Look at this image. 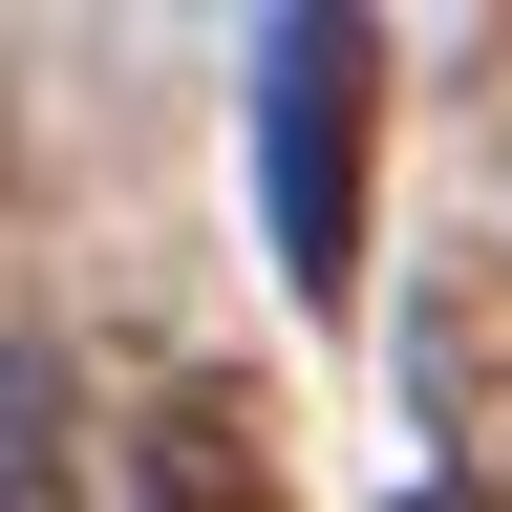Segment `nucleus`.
I'll use <instances>...</instances> for the list:
<instances>
[{"label":"nucleus","mask_w":512,"mask_h":512,"mask_svg":"<svg viewBox=\"0 0 512 512\" xmlns=\"http://www.w3.org/2000/svg\"><path fill=\"white\" fill-rule=\"evenodd\" d=\"M128 512H299L278 406H256L235 363H150V406H128Z\"/></svg>","instance_id":"f03ea898"},{"label":"nucleus","mask_w":512,"mask_h":512,"mask_svg":"<svg viewBox=\"0 0 512 512\" xmlns=\"http://www.w3.org/2000/svg\"><path fill=\"white\" fill-rule=\"evenodd\" d=\"M0 256H22V150H0Z\"/></svg>","instance_id":"39448f33"},{"label":"nucleus","mask_w":512,"mask_h":512,"mask_svg":"<svg viewBox=\"0 0 512 512\" xmlns=\"http://www.w3.org/2000/svg\"><path fill=\"white\" fill-rule=\"evenodd\" d=\"M406 512H512V470H406Z\"/></svg>","instance_id":"20e7f679"},{"label":"nucleus","mask_w":512,"mask_h":512,"mask_svg":"<svg viewBox=\"0 0 512 512\" xmlns=\"http://www.w3.org/2000/svg\"><path fill=\"white\" fill-rule=\"evenodd\" d=\"M363 150H384V22L363 0H278L256 22V214H278V299H363Z\"/></svg>","instance_id":"f257e3e1"},{"label":"nucleus","mask_w":512,"mask_h":512,"mask_svg":"<svg viewBox=\"0 0 512 512\" xmlns=\"http://www.w3.org/2000/svg\"><path fill=\"white\" fill-rule=\"evenodd\" d=\"M0 512H86V363L0 320Z\"/></svg>","instance_id":"7ed1b4c3"}]
</instances>
